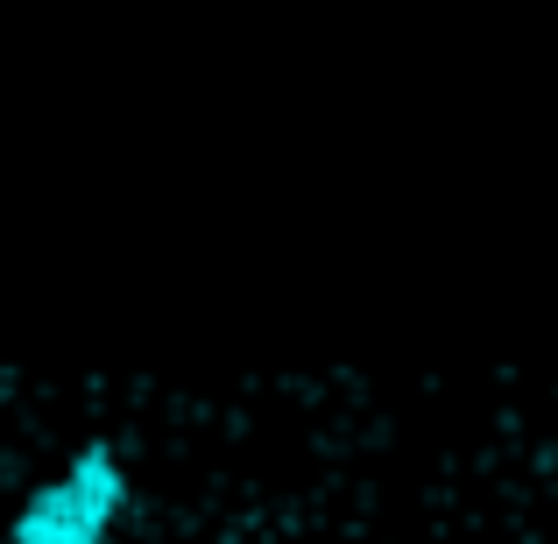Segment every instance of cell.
<instances>
[{"instance_id":"1","label":"cell","mask_w":558,"mask_h":544,"mask_svg":"<svg viewBox=\"0 0 558 544\" xmlns=\"http://www.w3.org/2000/svg\"><path fill=\"white\" fill-rule=\"evenodd\" d=\"M128 467L107 438H85L57 481H43L8 523V544H107L128 517Z\"/></svg>"}]
</instances>
